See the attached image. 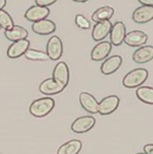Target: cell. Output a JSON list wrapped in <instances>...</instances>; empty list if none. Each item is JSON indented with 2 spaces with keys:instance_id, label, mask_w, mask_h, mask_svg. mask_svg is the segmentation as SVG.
<instances>
[{
  "instance_id": "cell-1",
  "label": "cell",
  "mask_w": 153,
  "mask_h": 154,
  "mask_svg": "<svg viewBox=\"0 0 153 154\" xmlns=\"http://www.w3.org/2000/svg\"><path fill=\"white\" fill-rule=\"evenodd\" d=\"M55 102L50 97H44L35 100L29 106V112L37 118H43L48 114H50L51 110L54 108Z\"/></svg>"
},
{
  "instance_id": "cell-2",
  "label": "cell",
  "mask_w": 153,
  "mask_h": 154,
  "mask_svg": "<svg viewBox=\"0 0 153 154\" xmlns=\"http://www.w3.org/2000/svg\"><path fill=\"white\" fill-rule=\"evenodd\" d=\"M148 71L144 68H139V69H134L132 71L128 72L124 76L122 80L123 87L127 88V89H133V88H139L147 80L148 78Z\"/></svg>"
},
{
  "instance_id": "cell-3",
  "label": "cell",
  "mask_w": 153,
  "mask_h": 154,
  "mask_svg": "<svg viewBox=\"0 0 153 154\" xmlns=\"http://www.w3.org/2000/svg\"><path fill=\"white\" fill-rule=\"evenodd\" d=\"M64 47H63V42L58 37L53 35L48 40L46 46V54L48 55L49 60H57L62 57Z\"/></svg>"
},
{
  "instance_id": "cell-4",
  "label": "cell",
  "mask_w": 153,
  "mask_h": 154,
  "mask_svg": "<svg viewBox=\"0 0 153 154\" xmlns=\"http://www.w3.org/2000/svg\"><path fill=\"white\" fill-rule=\"evenodd\" d=\"M119 104H120V99L116 95L105 97L98 103V114L102 116L111 115L118 108Z\"/></svg>"
},
{
  "instance_id": "cell-5",
  "label": "cell",
  "mask_w": 153,
  "mask_h": 154,
  "mask_svg": "<svg viewBox=\"0 0 153 154\" xmlns=\"http://www.w3.org/2000/svg\"><path fill=\"white\" fill-rule=\"evenodd\" d=\"M96 120L92 116H84V117H79L72 123L71 129L73 132L75 133H84L91 130L92 128L95 126Z\"/></svg>"
},
{
  "instance_id": "cell-6",
  "label": "cell",
  "mask_w": 153,
  "mask_h": 154,
  "mask_svg": "<svg viewBox=\"0 0 153 154\" xmlns=\"http://www.w3.org/2000/svg\"><path fill=\"white\" fill-rule=\"evenodd\" d=\"M52 79L55 80L58 85H60L63 88H66L69 83L70 79V72L68 65L65 62H60L55 66L53 69L52 73Z\"/></svg>"
},
{
  "instance_id": "cell-7",
  "label": "cell",
  "mask_w": 153,
  "mask_h": 154,
  "mask_svg": "<svg viewBox=\"0 0 153 154\" xmlns=\"http://www.w3.org/2000/svg\"><path fill=\"white\" fill-rule=\"evenodd\" d=\"M49 14H50V10L48 8L40 5H32L26 11L24 17L26 18V20L35 23V22L46 19L49 16Z\"/></svg>"
},
{
  "instance_id": "cell-8",
  "label": "cell",
  "mask_w": 153,
  "mask_h": 154,
  "mask_svg": "<svg viewBox=\"0 0 153 154\" xmlns=\"http://www.w3.org/2000/svg\"><path fill=\"white\" fill-rule=\"evenodd\" d=\"M148 35L141 30H132L125 35L124 41L126 45L130 47H141L147 43Z\"/></svg>"
},
{
  "instance_id": "cell-9",
  "label": "cell",
  "mask_w": 153,
  "mask_h": 154,
  "mask_svg": "<svg viewBox=\"0 0 153 154\" xmlns=\"http://www.w3.org/2000/svg\"><path fill=\"white\" fill-rule=\"evenodd\" d=\"M112 48V45L111 42H106V41H102L99 44L96 45L91 52V58L95 62H101L104 60L107 56L109 55Z\"/></svg>"
},
{
  "instance_id": "cell-10",
  "label": "cell",
  "mask_w": 153,
  "mask_h": 154,
  "mask_svg": "<svg viewBox=\"0 0 153 154\" xmlns=\"http://www.w3.org/2000/svg\"><path fill=\"white\" fill-rule=\"evenodd\" d=\"M112 26V24L109 20L97 22L95 24V26L93 27V30H92V38H93V40L96 41V42L103 41L109 35Z\"/></svg>"
},
{
  "instance_id": "cell-11",
  "label": "cell",
  "mask_w": 153,
  "mask_h": 154,
  "mask_svg": "<svg viewBox=\"0 0 153 154\" xmlns=\"http://www.w3.org/2000/svg\"><path fill=\"white\" fill-rule=\"evenodd\" d=\"M126 35V27L125 24L122 21H118L115 24H112L111 32V44L112 46H120L124 41Z\"/></svg>"
},
{
  "instance_id": "cell-12",
  "label": "cell",
  "mask_w": 153,
  "mask_h": 154,
  "mask_svg": "<svg viewBox=\"0 0 153 154\" xmlns=\"http://www.w3.org/2000/svg\"><path fill=\"white\" fill-rule=\"evenodd\" d=\"M132 20L138 24H144L153 20V6L142 5L132 14Z\"/></svg>"
},
{
  "instance_id": "cell-13",
  "label": "cell",
  "mask_w": 153,
  "mask_h": 154,
  "mask_svg": "<svg viewBox=\"0 0 153 154\" xmlns=\"http://www.w3.org/2000/svg\"><path fill=\"white\" fill-rule=\"evenodd\" d=\"M132 60L136 64H147L153 60V46H141L133 52Z\"/></svg>"
},
{
  "instance_id": "cell-14",
  "label": "cell",
  "mask_w": 153,
  "mask_h": 154,
  "mask_svg": "<svg viewBox=\"0 0 153 154\" xmlns=\"http://www.w3.org/2000/svg\"><path fill=\"white\" fill-rule=\"evenodd\" d=\"M31 29L33 30V32L40 35H51L52 32H54L56 29V25L53 21L48 19H44L41 21H38L32 23L31 25Z\"/></svg>"
},
{
  "instance_id": "cell-15",
  "label": "cell",
  "mask_w": 153,
  "mask_h": 154,
  "mask_svg": "<svg viewBox=\"0 0 153 154\" xmlns=\"http://www.w3.org/2000/svg\"><path fill=\"white\" fill-rule=\"evenodd\" d=\"M123 63L122 56L120 55H112L111 57L104 60V62L101 65V73L104 75H111V74L115 73L119 68L121 67Z\"/></svg>"
},
{
  "instance_id": "cell-16",
  "label": "cell",
  "mask_w": 153,
  "mask_h": 154,
  "mask_svg": "<svg viewBox=\"0 0 153 154\" xmlns=\"http://www.w3.org/2000/svg\"><path fill=\"white\" fill-rule=\"evenodd\" d=\"M79 102L82 108L89 114H97L98 112V101L92 94L82 92L79 95Z\"/></svg>"
},
{
  "instance_id": "cell-17",
  "label": "cell",
  "mask_w": 153,
  "mask_h": 154,
  "mask_svg": "<svg viewBox=\"0 0 153 154\" xmlns=\"http://www.w3.org/2000/svg\"><path fill=\"white\" fill-rule=\"evenodd\" d=\"M29 45H30V43L27 38L13 42V44L8 49V56L10 58H18L24 55L26 50L29 48Z\"/></svg>"
},
{
  "instance_id": "cell-18",
  "label": "cell",
  "mask_w": 153,
  "mask_h": 154,
  "mask_svg": "<svg viewBox=\"0 0 153 154\" xmlns=\"http://www.w3.org/2000/svg\"><path fill=\"white\" fill-rule=\"evenodd\" d=\"M65 88H63L60 85H58L55 80H53L52 78H47L45 80H43L39 87V91L44 95L47 96H52V95L60 94V92L64 91Z\"/></svg>"
},
{
  "instance_id": "cell-19",
  "label": "cell",
  "mask_w": 153,
  "mask_h": 154,
  "mask_svg": "<svg viewBox=\"0 0 153 154\" xmlns=\"http://www.w3.org/2000/svg\"><path fill=\"white\" fill-rule=\"evenodd\" d=\"M4 35L8 38V41H12V42H17L20 40H24V38H27L28 31L26 30V28L19 25H14L12 28L6 29L4 31Z\"/></svg>"
},
{
  "instance_id": "cell-20",
  "label": "cell",
  "mask_w": 153,
  "mask_h": 154,
  "mask_svg": "<svg viewBox=\"0 0 153 154\" xmlns=\"http://www.w3.org/2000/svg\"><path fill=\"white\" fill-rule=\"evenodd\" d=\"M82 148V143L78 140H71L65 143L57 150V154H78Z\"/></svg>"
},
{
  "instance_id": "cell-21",
  "label": "cell",
  "mask_w": 153,
  "mask_h": 154,
  "mask_svg": "<svg viewBox=\"0 0 153 154\" xmlns=\"http://www.w3.org/2000/svg\"><path fill=\"white\" fill-rule=\"evenodd\" d=\"M115 10L112 6H102L96 10L92 15V20L94 22H101V21H106V20H111V18L114 16Z\"/></svg>"
},
{
  "instance_id": "cell-22",
  "label": "cell",
  "mask_w": 153,
  "mask_h": 154,
  "mask_svg": "<svg viewBox=\"0 0 153 154\" xmlns=\"http://www.w3.org/2000/svg\"><path fill=\"white\" fill-rule=\"evenodd\" d=\"M136 97L142 102L153 105V88L151 87H139L136 90Z\"/></svg>"
},
{
  "instance_id": "cell-23",
  "label": "cell",
  "mask_w": 153,
  "mask_h": 154,
  "mask_svg": "<svg viewBox=\"0 0 153 154\" xmlns=\"http://www.w3.org/2000/svg\"><path fill=\"white\" fill-rule=\"evenodd\" d=\"M24 56L27 60H33V62H46V60H49L46 52L37 50V49H30V48H28L26 50V52L24 53Z\"/></svg>"
},
{
  "instance_id": "cell-24",
  "label": "cell",
  "mask_w": 153,
  "mask_h": 154,
  "mask_svg": "<svg viewBox=\"0 0 153 154\" xmlns=\"http://www.w3.org/2000/svg\"><path fill=\"white\" fill-rule=\"evenodd\" d=\"M0 26L4 30L12 28L14 26V21H13L12 17L4 10H0Z\"/></svg>"
},
{
  "instance_id": "cell-25",
  "label": "cell",
  "mask_w": 153,
  "mask_h": 154,
  "mask_svg": "<svg viewBox=\"0 0 153 154\" xmlns=\"http://www.w3.org/2000/svg\"><path fill=\"white\" fill-rule=\"evenodd\" d=\"M75 23L79 28L81 29H90L91 28V22L81 14H78L75 17Z\"/></svg>"
},
{
  "instance_id": "cell-26",
  "label": "cell",
  "mask_w": 153,
  "mask_h": 154,
  "mask_svg": "<svg viewBox=\"0 0 153 154\" xmlns=\"http://www.w3.org/2000/svg\"><path fill=\"white\" fill-rule=\"evenodd\" d=\"M56 1H57V0H35V5L48 8L49 5H52V4H54Z\"/></svg>"
},
{
  "instance_id": "cell-27",
  "label": "cell",
  "mask_w": 153,
  "mask_h": 154,
  "mask_svg": "<svg viewBox=\"0 0 153 154\" xmlns=\"http://www.w3.org/2000/svg\"><path fill=\"white\" fill-rule=\"evenodd\" d=\"M144 153L153 154V144H147L144 146Z\"/></svg>"
},
{
  "instance_id": "cell-28",
  "label": "cell",
  "mask_w": 153,
  "mask_h": 154,
  "mask_svg": "<svg viewBox=\"0 0 153 154\" xmlns=\"http://www.w3.org/2000/svg\"><path fill=\"white\" fill-rule=\"evenodd\" d=\"M139 2L142 4V5L153 6V0H139Z\"/></svg>"
},
{
  "instance_id": "cell-29",
  "label": "cell",
  "mask_w": 153,
  "mask_h": 154,
  "mask_svg": "<svg viewBox=\"0 0 153 154\" xmlns=\"http://www.w3.org/2000/svg\"><path fill=\"white\" fill-rule=\"evenodd\" d=\"M6 5V0H0V10H3V8Z\"/></svg>"
},
{
  "instance_id": "cell-30",
  "label": "cell",
  "mask_w": 153,
  "mask_h": 154,
  "mask_svg": "<svg viewBox=\"0 0 153 154\" xmlns=\"http://www.w3.org/2000/svg\"><path fill=\"white\" fill-rule=\"evenodd\" d=\"M74 2H78V3H84V2L89 1V0H72Z\"/></svg>"
},
{
  "instance_id": "cell-31",
  "label": "cell",
  "mask_w": 153,
  "mask_h": 154,
  "mask_svg": "<svg viewBox=\"0 0 153 154\" xmlns=\"http://www.w3.org/2000/svg\"><path fill=\"white\" fill-rule=\"evenodd\" d=\"M136 154H146V153H144V152H143V153H136Z\"/></svg>"
},
{
  "instance_id": "cell-32",
  "label": "cell",
  "mask_w": 153,
  "mask_h": 154,
  "mask_svg": "<svg viewBox=\"0 0 153 154\" xmlns=\"http://www.w3.org/2000/svg\"><path fill=\"white\" fill-rule=\"evenodd\" d=\"M0 29H1V26H0Z\"/></svg>"
}]
</instances>
